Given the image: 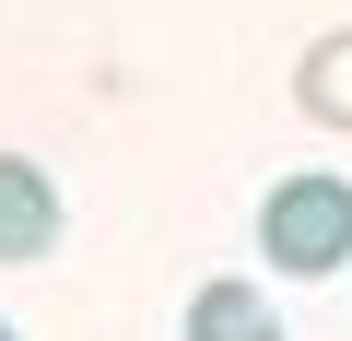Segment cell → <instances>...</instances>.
I'll return each instance as SVG.
<instances>
[{"label": "cell", "mask_w": 352, "mask_h": 341, "mask_svg": "<svg viewBox=\"0 0 352 341\" xmlns=\"http://www.w3.org/2000/svg\"><path fill=\"white\" fill-rule=\"evenodd\" d=\"M176 341H282V318H270V294H258V282H235V271H223V282H200V294H188V329H176Z\"/></svg>", "instance_id": "obj_3"}, {"label": "cell", "mask_w": 352, "mask_h": 341, "mask_svg": "<svg viewBox=\"0 0 352 341\" xmlns=\"http://www.w3.org/2000/svg\"><path fill=\"white\" fill-rule=\"evenodd\" d=\"M47 247H59V189H47V165L0 153V271H36Z\"/></svg>", "instance_id": "obj_2"}, {"label": "cell", "mask_w": 352, "mask_h": 341, "mask_svg": "<svg viewBox=\"0 0 352 341\" xmlns=\"http://www.w3.org/2000/svg\"><path fill=\"white\" fill-rule=\"evenodd\" d=\"M294 106H305L317 130H352V24H329V36L294 59Z\"/></svg>", "instance_id": "obj_4"}, {"label": "cell", "mask_w": 352, "mask_h": 341, "mask_svg": "<svg viewBox=\"0 0 352 341\" xmlns=\"http://www.w3.org/2000/svg\"><path fill=\"white\" fill-rule=\"evenodd\" d=\"M258 259L282 282H329L352 271V177H329V165H305V177H282L258 200Z\"/></svg>", "instance_id": "obj_1"}, {"label": "cell", "mask_w": 352, "mask_h": 341, "mask_svg": "<svg viewBox=\"0 0 352 341\" xmlns=\"http://www.w3.org/2000/svg\"><path fill=\"white\" fill-rule=\"evenodd\" d=\"M0 341H24V329H0Z\"/></svg>", "instance_id": "obj_5"}]
</instances>
